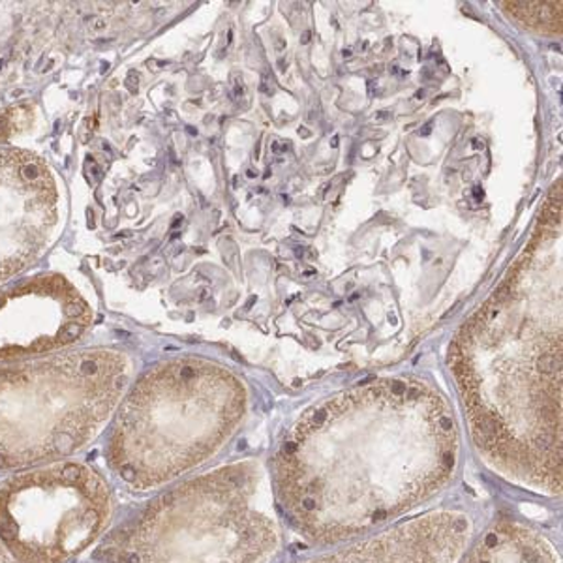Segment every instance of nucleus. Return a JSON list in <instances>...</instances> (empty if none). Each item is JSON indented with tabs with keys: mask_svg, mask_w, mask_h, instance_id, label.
Listing matches in <instances>:
<instances>
[{
	"mask_svg": "<svg viewBox=\"0 0 563 563\" xmlns=\"http://www.w3.org/2000/svg\"><path fill=\"white\" fill-rule=\"evenodd\" d=\"M130 372L129 357L108 350L0 366V474L66 461L95 442Z\"/></svg>",
	"mask_w": 563,
	"mask_h": 563,
	"instance_id": "obj_4",
	"label": "nucleus"
},
{
	"mask_svg": "<svg viewBox=\"0 0 563 563\" xmlns=\"http://www.w3.org/2000/svg\"><path fill=\"white\" fill-rule=\"evenodd\" d=\"M310 42V33L302 34V44H308Z\"/></svg>",
	"mask_w": 563,
	"mask_h": 563,
	"instance_id": "obj_12",
	"label": "nucleus"
},
{
	"mask_svg": "<svg viewBox=\"0 0 563 563\" xmlns=\"http://www.w3.org/2000/svg\"><path fill=\"white\" fill-rule=\"evenodd\" d=\"M57 180L33 154L0 148V282L29 267L58 228Z\"/></svg>",
	"mask_w": 563,
	"mask_h": 563,
	"instance_id": "obj_6",
	"label": "nucleus"
},
{
	"mask_svg": "<svg viewBox=\"0 0 563 563\" xmlns=\"http://www.w3.org/2000/svg\"><path fill=\"white\" fill-rule=\"evenodd\" d=\"M462 563H562L554 544L533 526L499 519L488 526Z\"/></svg>",
	"mask_w": 563,
	"mask_h": 563,
	"instance_id": "obj_9",
	"label": "nucleus"
},
{
	"mask_svg": "<svg viewBox=\"0 0 563 563\" xmlns=\"http://www.w3.org/2000/svg\"><path fill=\"white\" fill-rule=\"evenodd\" d=\"M111 519L108 479L84 462H55L0 483V544L15 563H74Z\"/></svg>",
	"mask_w": 563,
	"mask_h": 563,
	"instance_id": "obj_5",
	"label": "nucleus"
},
{
	"mask_svg": "<svg viewBox=\"0 0 563 563\" xmlns=\"http://www.w3.org/2000/svg\"><path fill=\"white\" fill-rule=\"evenodd\" d=\"M92 310L60 276L0 295V361L47 353L76 342L90 325Z\"/></svg>",
	"mask_w": 563,
	"mask_h": 563,
	"instance_id": "obj_7",
	"label": "nucleus"
},
{
	"mask_svg": "<svg viewBox=\"0 0 563 563\" xmlns=\"http://www.w3.org/2000/svg\"><path fill=\"white\" fill-rule=\"evenodd\" d=\"M461 443L448 404L416 379H365L302 413L273 461L276 509L314 544L366 538L449 487Z\"/></svg>",
	"mask_w": 563,
	"mask_h": 563,
	"instance_id": "obj_1",
	"label": "nucleus"
},
{
	"mask_svg": "<svg viewBox=\"0 0 563 563\" xmlns=\"http://www.w3.org/2000/svg\"><path fill=\"white\" fill-rule=\"evenodd\" d=\"M0 563H15L10 554H8L7 549L0 544Z\"/></svg>",
	"mask_w": 563,
	"mask_h": 563,
	"instance_id": "obj_11",
	"label": "nucleus"
},
{
	"mask_svg": "<svg viewBox=\"0 0 563 563\" xmlns=\"http://www.w3.org/2000/svg\"><path fill=\"white\" fill-rule=\"evenodd\" d=\"M280 544L269 474L246 459L148 501L109 539L103 563H269Z\"/></svg>",
	"mask_w": 563,
	"mask_h": 563,
	"instance_id": "obj_2",
	"label": "nucleus"
},
{
	"mask_svg": "<svg viewBox=\"0 0 563 563\" xmlns=\"http://www.w3.org/2000/svg\"><path fill=\"white\" fill-rule=\"evenodd\" d=\"M511 280L506 282V284H501L499 286L498 291H496V295H494V301H496V305H501V302H507L509 299H511Z\"/></svg>",
	"mask_w": 563,
	"mask_h": 563,
	"instance_id": "obj_10",
	"label": "nucleus"
},
{
	"mask_svg": "<svg viewBox=\"0 0 563 563\" xmlns=\"http://www.w3.org/2000/svg\"><path fill=\"white\" fill-rule=\"evenodd\" d=\"M246 410L238 379L199 361L147 372L111 424L109 472L134 493L166 487L224 448Z\"/></svg>",
	"mask_w": 563,
	"mask_h": 563,
	"instance_id": "obj_3",
	"label": "nucleus"
},
{
	"mask_svg": "<svg viewBox=\"0 0 563 563\" xmlns=\"http://www.w3.org/2000/svg\"><path fill=\"white\" fill-rule=\"evenodd\" d=\"M422 97H424V90H419V92H417V98L421 100Z\"/></svg>",
	"mask_w": 563,
	"mask_h": 563,
	"instance_id": "obj_13",
	"label": "nucleus"
},
{
	"mask_svg": "<svg viewBox=\"0 0 563 563\" xmlns=\"http://www.w3.org/2000/svg\"><path fill=\"white\" fill-rule=\"evenodd\" d=\"M472 530L466 512H422L376 536L295 563H461Z\"/></svg>",
	"mask_w": 563,
	"mask_h": 563,
	"instance_id": "obj_8",
	"label": "nucleus"
}]
</instances>
